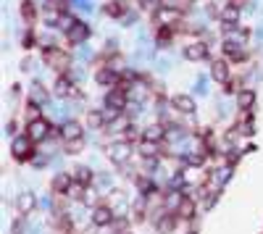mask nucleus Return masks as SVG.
Masks as SVG:
<instances>
[{
    "label": "nucleus",
    "mask_w": 263,
    "mask_h": 234,
    "mask_svg": "<svg viewBox=\"0 0 263 234\" xmlns=\"http://www.w3.org/2000/svg\"><path fill=\"white\" fill-rule=\"evenodd\" d=\"M158 42H161V45L171 42V29H168V27H164V29H161V34H158Z\"/></svg>",
    "instance_id": "f3484780"
},
{
    "label": "nucleus",
    "mask_w": 263,
    "mask_h": 234,
    "mask_svg": "<svg viewBox=\"0 0 263 234\" xmlns=\"http://www.w3.org/2000/svg\"><path fill=\"white\" fill-rule=\"evenodd\" d=\"M145 140H153V142L164 140V129H161V126H150V129H145Z\"/></svg>",
    "instance_id": "4468645a"
},
{
    "label": "nucleus",
    "mask_w": 263,
    "mask_h": 234,
    "mask_svg": "<svg viewBox=\"0 0 263 234\" xmlns=\"http://www.w3.org/2000/svg\"><path fill=\"white\" fill-rule=\"evenodd\" d=\"M50 5H53V8H58V11H64L66 8V0H50Z\"/></svg>",
    "instance_id": "6ab92c4d"
},
{
    "label": "nucleus",
    "mask_w": 263,
    "mask_h": 234,
    "mask_svg": "<svg viewBox=\"0 0 263 234\" xmlns=\"http://www.w3.org/2000/svg\"><path fill=\"white\" fill-rule=\"evenodd\" d=\"M58 95H79V89H74L71 85V79H66V77H58Z\"/></svg>",
    "instance_id": "9b49d317"
},
{
    "label": "nucleus",
    "mask_w": 263,
    "mask_h": 234,
    "mask_svg": "<svg viewBox=\"0 0 263 234\" xmlns=\"http://www.w3.org/2000/svg\"><path fill=\"white\" fill-rule=\"evenodd\" d=\"M211 77L216 82H224V85H227V82H229V66H227V61H213L211 63Z\"/></svg>",
    "instance_id": "0eeeda50"
},
{
    "label": "nucleus",
    "mask_w": 263,
    "mask_h": 234,
    "mask_svg": "<svg viewBox=\"0 0 263 234\" xmlns=\"http://www.w3.org/2000/svg\"><path fill=\"white\" fill-rule=\"evenodd\" d=\"M129 155V145H111L108 147V158H111L113 163H124Z\"/></svg>",
    "instance_id": "1a4fd4ad"
},
{
    "label": "nucleus",
    "mask_w": 263,
    "mask_h": 234,
    "mask_svg": "<svg viewBox=\"0 0 263 234\" xmlns=\"http://www.w3.org/2000/svg\"><path fill=\"white\" fill-rule=\"evenodd\" d=\"M21 8H24V19L29 21V24H34V3H32V0H24V3H21Z\"/></svg>",
    "instance_id": "ddd939ff"
},
{
    "label": "nucleus",
    "mask_w": 263,
    "mask_h": 234,
    "mask_svg": "<svg viewBox=\"0 0 263 234\" xmlns=\"http://www.w3.org/2000/svg\"><path fill=\"white\" fill-rule=\"evenodd\" d=\"M82 134H84V132H82V126H79V124H74V121H71V124H66L64 129H61V137H64L66 142H71V145L82 140Z\"/></svg>",
    "instance_id": "423d86ee"
},
{
    "label": "nucleus",
    "mask_w": 263,
    "mask_h": 234,
    "mask_svg": "<svg viewBox=\"0 0 263 234\" xmlns=\"http://www.w3.org/2000/svg\"><path fill=\"white\" fill-rule=\"evenodd\" d=\"M87 34H90V29H87V24H82V21H71V24L66 27V40L71 45L84 42V40H87Z\"/></svg>",
    "instance_id": "7ed1b4c3"
},
{
    "label": "nucleus",
    "mask_w": 263,
    "mask_h": 234,
    "mask_svg": "<svg viewBox=\"0 0 263 234\" xmlns=\"http://www.w3.org/2000/svg\"><path fill=\"white\" fill-rule=\"evenodd\" d=\"M48 129H50V124L45 121V118H32L29 126H27V137L32 140V142H40V140H45L50 134Z\"/></svg>",
    "instance_id": "f03ea898"
},
{
    "label": "nucleus",
    "mask_w": 263,
    "mask_h": 234,
    "mask_svg": "<svg viewBox=\"0 0 263 234\" xmlns=\"http://www.w3.org/2000/svg\"><path fill=\"white\" fill-rule=\"evenodd\" d=\"M108 16H121L124 13V5L119 3V0H111V3H105V8H103Z\"/></svg>",
    "instance_id": "f8f14e48"
},
{
    "label": "nucleus",
    "mask_w": 263,
    "mask_h": 234,
    "mask_svg": "<svg viewBox=\"0 0 263 234\" xmlns=\"http://www.w3.org/2000/svg\"><path fill=\"white\" fill-rule=\"evenodd\" d=\"M184 56H187L190 61H203L208 56V45L205 42H190L187 48H184Z\"/></svg>",
    "instance_id": "39448f33"
},
{
    "label": "nucleus",
    "mask_w": 263,
    "mask_h": 234,
    "mask_svg": "<svg viewBox=\"0 0 263 234\" xmlns=\"http://www.w3.org/2000/svg\"><path fill=\"white\" fill-rule=\"evenodd\" d=\"M192 208H195V205H192V200H184L182 203V216H192Z\"/></svg>",
    "instance_id": "a211bd4d"
},
{
    "label": "nucleus",
    "mask_w": 263,
    "mask_h": 234,
    "mask_svg": "<svg viewBox=\"0 0 263 234\" xmlns=\"http://www.w3.org/2000/svg\"><path fill=\"white\" fill-rule=\"evenodd\" d=\"M171 105H174L176 111H182V113H192V111H195V100L187 97V95H174L171 97Z\"/></svg>",
    "instance_id": "6e6552de"
},
{
    "label": "nucleus",
    "mask_w": 263,
    "mask_h": 234,
    "mask_svg": "<svg viewBox=\"0 0 263 234\" xmlns=\"http://www.w3.org/2000/svg\"><path fill=\"white\" fill-rule=\"evenodd\" d=\"M108 221H111V210H108V208H98V210H95V224L103 226V224H108Z\"/></svg>",
    "instance_id": "2eb2a0df"
},
{
    "label": "nucleus",
    "mask_w": 263,
    "mask_h": 234,
    "mask_svg": "<svg viewBox=\"0 0 263 234\" xmlns=\"http://www.w3.org/2000/svg\"><path fill=\"white\" fill-rule=\"evenodd\" d=\"M34 155V150H32V140H16L13 142V158L16 161H29V158Z\"/></svg>",
    "instance_id": "20e7f679"
},
{
    "label": "nucleus",
    "mask_w": 263,
    "mask_h": 234,
    "mask_svg": "<svg viewBox=\"0 0 263 234\" xmlns=\"http://www.w3.org/2000/svg\"><path fill=\"white\" fill-rule=\"evenodd\" d=\"M98 82L100 85H111V82H116V77L108 69H103V71H98Z\"/></svg>",
    "instance_id": "dca6fc26"
},
{
    "label": "nucleus",
    "mask_w": 263,
    "mask_h": 234,
    "mask_svg": "<svg viewBox=\"0 0 263 234\" xmlns=\"http://www.w3.org/2000/svg\"><path fill=\"white\" fill-rule=\"evenodd\" d=\"M42 58H45V63L53 66L56 71H66L68 69V56L61 48H53V45L42 48Z\"/></svg>",
    "instance_id": "f257e3e1"
},
{
    "label": "nucleus",
    "mask_w": 263,
    "mask_h": 234,
    "mask_svg": "<svg viewBox=\"0 0 263 234\" xmlns=\"http://www.w3.org/2000/svg\"><path fill=\"white\" fill-rule=\"evenodd\" d=\"M253 103H255V92H253V89H242L239 97H237V105H239L242 111H250Z\"/></svg>",
    "instance_id": "9d476101"
}]
</instances>
